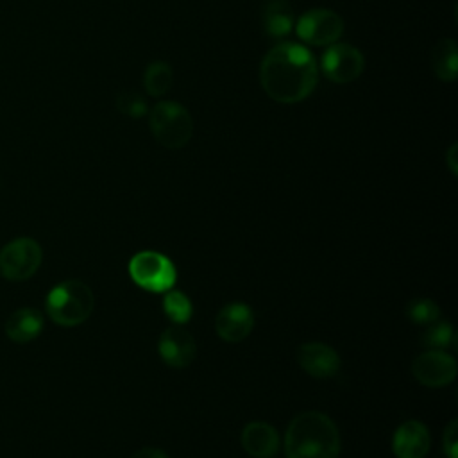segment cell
<instances>
[{"label": "cell", "mask_w": 458, "mask_h": 458, "mask_svg": "<svg viewBox=\"0 0 458 458\" xmlns=\"http://www.w3.org/2000/svg\"><path fill=\"white\" fill-rule=\"evenodd\" d=\"M172 79V68L163 61H154L143 72V88L150 97H161L170 89Z\"/></svg>", "instance_id": "cell-18"}, {"label": "cell", "mask_w": 458, "mask_h": 458, "mask_svg": "<svg viewBox=\"0 0 458 458\" xmlns=\"http://www.w3.org/2000/svg\"><path fill=\"white\" fill-rule=\"evenodd\" d=\"M43 315L36 308H18L5 322V335L16 344H27L43 331Z\"/></svg>", "instance_id": "cell-15"}, {"label": "cell", "mask_w": 458, "mask_h": 458, "mask_svg": "<svg viewBox=\"0 0 458 458\" xmlns=\"http://www.w3.org/2000/svg\"><path fill=\"white\" fill-rule=\"evenodd\" d=\"M342 32L344 21L331 9H310L297 21V36L310 45H333Z\"/></svg>", "instance_id": "cell-7"}, {"label": "cell", "mask_w": 458, "mask_h": 458, "mask_svg": "<svg viewBox=\"0 0 458 458\" xmlns=\"http://www.w3.org/2000/svg\"><path fill=\"white\" fill-rule=\"evenodd\" d=\"M454 152H456V145H453V147H451V150H449V156H447V159H449V168H451L453 175H456V163H454Z\"/></svg>", "instance_id": "cell-25"}, {"label": "cell", "mask_w": 458, "mask_h": 458, "mask_svg": "<svg viewBox=\"0 0 458 458\" xmlns=\"http://www.w3.org/2000/svg\"><path fill=\"white\" fill-rule=\"evenodd\" d=\"M442 444L447 458H458V422L456 420H451L444 429Z\"/></svg>", "instance_id": "cell-23"}, {"label": "cell", "mask_w": 458, "mask_h": 458, "mask_svg": "<svg viewBox=\"0 0 458 458\" xmlns=\"http://www.w3.org/2000/svg\"><path fill=\"white\" fill-rule=\"evenodd\" d=\"M297 361L302 370L317 379L331 377L340 369V358L336 351L326 344L310 342L297 349Z\"/></svg>", "instance_id": "cell-12"}, {"label": "cell", "mask_w": 458, "mask_h": 458, "mask_svg": "<svg viewBox=\"0 0 458 458\" xmlns=\"http://www.w3.org/2000/svg\"><path fill=\"white\" fill-rule=\"evenodd\" d=\"M242 447L254 458H270L279 449V435L268 422H249L242 431Z\"/></svg>", "instance_id": "cell-14"}, {"label": "cell", "mask_w": 458, "mask_h": 458, "mask_svg": "<svg viewBox=\"0 0 458 458\" xmlns=\"http://www.w3.org/2000/svg\"><path fill=\"white\" fill-rule=\"evenodd\" d=\"M131 458H168V454L156 447H143V449L136 451Z\"/></svg>", "instance_id": "cell-24"}, {"label": "cell", "mask_w": 458, "mask_h": 458, "mask_svg": "<svg viewBox=\"0 0 458 458\" xmlns=\"http://www.w3.org/2000/svg\"><path fill=\"white\" fill-rule=\"evenodd\" d=\"M411 372L415 379L426 386H445L449 385L456 376V361L451 354L445 351H424L420 352L413 363Z\"/></svg>", "instance_id": "cell-9"}, {"label": "cell", "mask_w": 458, "mask_h": 458, "mask_svg": "<svg viewBox=\"0 0 458 458\" xmlns=\"http://www.w3.org/2000/svg\"><path fill=\"white\" fill-rule=\"evenodd\" d=\"M431 66L440 81L453 82L458 75V50L453 39H440L431 50Z\"/></svg>", "instance_id": "cell-17"}, {"label": "cell", "mask_w": 458, "mask_h": 458, "mask_svg": "<svg viewBox=\"0 0 458 458\" xmlns=\"http://www.w3.org/2000/svg\"><path fill=\"white\" fill-rule=\"evenodd\" d=\"M406 317L419 326H429L440 317V310L437 302L431 299H415L406 306Z\"/></svg>", "instance_id": "cell-21"}, {"label": "cell", "mask_w": 458, "mask_h": 458, "mask_svg": "<svg viewBox=\"0 0 458 458\" xmlns=\"http://www.w3.org/2000/svg\"><path fill=\"white\" fill-rule=\"evenodd\" d=\"M93 304L95 299L91 288L79 279H68L55 284L45 301V308L52 322L64 327L86 322L93 311Z\"/></svg>", "instance_id": "cell-3"}, {"label": "cell", "mask_w": 458, "mask_h": 458, "mask_svg": "<svg viewBox=\"0 0 458 458\" xmlns=\"http://www.w3.org/2000/svg\"><path fill=\"white\" fill-rule=\"evenodd\" d=\"M286 458H336L340 433L335 422L320 411L299 413L284 433Z\"/></svg>", "instance_id": "cell-2"}, {"label": "cell", "mask_w": 458, "mask_h": 458, "mask_svg": "<svg viewBox=\"0 0 458 458\" xmlns=\"http://www.w3.org/2000/svg\"><path fill=\"white\" fill-rule=\"evenodd\" d=\"M116 107L122 114L129 118H141L143 114H147V104L143 97L134 91H122L116 97Z\"/></svg>", "instance_id": "cell-22"}, {"label": "cell", "mask_w": 458, "mask_h": 458, "mask_svg": "<svg viewBox=\"0 0 458 458\" xmlns=\"http://www.w3.org/2000/svg\"><path fill=\"white\" fill-rule=\"evenodd\" d=\"M163 310L166 317L175 324H184L191 317V302L190 299L179 290H166L163 297Z\"/></svg>", "instance_id": "cell-19"}, {"label": "cell", "mask_w": 458, "mask_h": 458, "mask_svg": "<svg viewBox=\"0 0 458 458\" xmlns=\"http://www.w3.org/2000/svg\"><path fill=\"white\" fill-rule=\"evenodd\" d=\"M363 68V54L347 43H333L322 55V72L336 84L352 82L361 75Z\"/></svg>", "instance_id": "cell-8"}, {"label": "cell", "mask_w": 458, "mask_h": 458, "mask_svg": "<svg viewBox=\"0 0 458 458\" xmlns=\"http://www.w3.org/2000/svg\"><path fill=\"white\" fill-rule=\"evenodd\" d=\"M429 431L420 420H406L401 424L392 440V449L397 458H424L429 451Z\"/></svg>", "instance_id": "cell-13"}, {"label": "cell", "mask_w": 458, "mask_h": 458, "mask_svg": "<svg viewBox=\"0 0 458 458\" xmlns=\"http://www.w3.org/2000/svg\"><path fill=\"white\" fill-rule=\"evenodd\" d=\"M263 29L270 38H284L293 27V11L288 0H267L261 11Z\"/></svg>", "instance_id": "cell-16"}, {"label": "cell", "mask_w": 458, "mask_h": 458, "mask_svg": "<svg viewBox=\"0 0 458 458\" xmlns=\"http://www.w3.org/2000/svg\"><path fill=\"white\" fill-rule=\"evenodd\" d=\"M129 274L138 286L156 293L170 290L177 276L174 263L165 254L154 250L134 254L129 261Z\"/></svg>", "instance_id": "cell-5"}, {"label": "cell", "mask_w": 458, "mask_h": 458, "mask_svg": "<svg viewBox=\"0 0 458 458\" xmlns=\"http://www.w3.org/2000/svg\"><path fill=\"white\" fill-rule=\"evenodd\" d=\"M426 333L422 336V344L429 349L444 351L451 345H454V329L445 320H435L433 324L426 326Z\"/></svg>", "instance_id": "cell-20"}, {"label": "cell", "mask_w": 458, "mask_h": 458, "mask_svg": "<svg viewBox=\"0 0 458 458\" xmlns=\"http://www.w3.org/2000/svg\"><path fill=\"white\" fill-rule=\"evenodd\" d=\"M148 123L156 141L172 150L188 145L193 134V120L190 111L172 100L157 102L150 111Z\"/></svg>", "instance_id": "cell-4"}, {"label": "cell", "mask_w": 458, "mask_h": 458, "mask_svg": "<svg viewBox=\"0 0 458 458\" xmlns=\"http://www.w3.org/2000/svg\"><path fill=\"white\" fill-rule=\"evenodd\" d=\"M41 259L43 250L36 240L16 238L0 250V274L9 281H27L38 272Z\"/></svg>", "instance_id": "cell-6"}, {"label": "cell", "mask_w": 458, "mask_h": 458, "mask_svg": "<svg viewBox=\"0 0 458 458\" xmlns=\"http://www.w3.org/2000/svg\"><path fill=\"white\" fill-rule=\"evenodd\" d=\"M317 79V63L311 52L299 43H277L259 64L261 88L279 104L302 102L315 89Z\"/></svg>", "instance_id": "cell-1"}, {"label": "cell", "mask_w": 458, "mask_h": 458, "mask_svg": "<svg viewBox=\"0 0 458 458\" xmlns=\"http://www.w3.org/2000/svg\"><path fill=\"white\" fill-rule=\"evenodd\" d=\"M254 327V313L243 302L225 304L215 318V331L225 342H242L245 340Z\"/></svg>", "instance_id": "cell-11"}, {"label": "cell", "mask_w": 458, "mask_h": 458, "mask_svg": "<svg viewBox=\"0 0 458 458\" xmlns=\"http://www.w3.org/2000/svg\"><path fill=\"white\" fill-rule=\"evenodd\" d=\"M157 349L163 361L174 369L188 367L197 352V345L191 333L181 327L179 324L170 326L163 331L157 342Z\"/></svg>", "instance_id": "cell-10"}]
</instances>
